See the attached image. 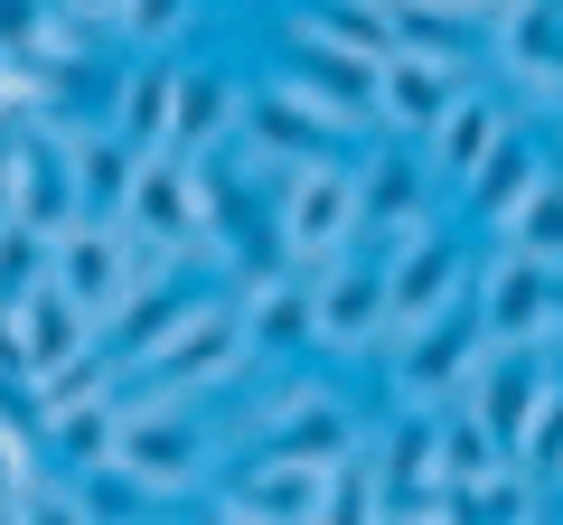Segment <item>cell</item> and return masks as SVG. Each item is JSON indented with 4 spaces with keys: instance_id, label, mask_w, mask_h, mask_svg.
<instances>
[{
    "instance_id": "6da1fadb",
    "label": "cell",
    "mask_w": 563,
    "mask_h": 525,
    "mask_svg": "<svg viewBox=\"0 0 563 525\" xmlns=\"http://www.w3.org/2000/svg\"><path fill=\"white\" fill-rule=\"evenodd\" d=\"M113 479L132 498H198L217 479V432L188 394L122 384V432H113Z\"/></svg>"
},
{
    "instance_id": "7a4b0ae2",
    "label": "cell",
    "mask_w": 563,
    "mask_h": 525,
    "mask_svg": "<svg viewBox=\"0 0 563 525\" xmlns=\"http://www.w3.org/2000/svg\"><path fill=\"white\" fill-rule=\"evenodd\" d=\"M366 235L357 216V160L347 150H320V160H291L273 179V262L282 272H320L329 254Z\"/></svg>"
},
{
    "instance_id": "3957f363",
    "label": "cell",
    "mask_w": 563,
    "mask_h": 525,
    "mask_svg": "<svg viewBox=\"0 0 563 525\" xmlns=\"http://www.w3.org/2000/svg\"><path fill=\"white\" fill-rule=\"evenodd\" d=\"M151 272H179V262L151 254L122 216H66L57 235H47V282L95 320V338H103V320L132 301V282H151Z\"/></svg>"
},
{
    "instance_id": "277c9868",
    "label": "cell",
    "mask_w": 563,
    "mask_h": 525,
    "mask_svg": "<svg viewBox=\"0 0 563 525\" xmlns=\"http://www.w3.org/2000/svg\"><path fill=\"white\" fill-rule=\"evenodd\" d=\"M470 310H479L488 347H536V357H563V272L517 244H488L470 262Z\"/></svg>"
},
{
    "instance_id": "5b68a950",
    "label": "cell",
    "mask_w": 563,
    "mask_h": 525,
    "mask_svg": "<svg viewBox=\"0 0 563 525\" xmlns=\"http://www.w3.org/2000/svg\"><path fill=\"white\" fill-rule=\"evenodd\" d=\"M122 225H132L151 254H169V262H198V254H217V235H207V188H198V160L188 150H141L132 160V188H122Z\"/></svg>"
},
{
    "instance_id": "8992f818",
    "label": "cell",
    "mask_w": 563,
    "mask_h": 525,
    "mask_svg": "<svg viewBox=\"0 0 563 525\" xmlns=\"http://www.w3.org/2000/svg\"><path fill=\"white\" fill-rule=\"evenodd\" d=\"M301 282H310V347L320 357H376L385 347V262L366 244L329 254Z\"/></svg>"
},
{
    "instance_id": "52a82bcc",
    "label": "cell",
    "mask_w": 563,
    "mask_h": 525,
    "mask_svg": "<svg viewBox=\"0 0 563 525\" xmlns=\"http://www.w3.org/2000/svg\"><path fill=\"white\" fill-rule=\"evenodd\" d=\"M395 404H461V384H470V366L488 357V338H479V310H470V291L451 310H432L422 328H404L395 347Z\"/></svg>"
},
{
    "instance_id": "ba28073f",
    "label": "cell",
    "mask_w": 563,
    "mask_h": 525,
    "mask_svg": "<svg viewBox=\"0 0 563 525\" xmlns=\"http://www.w3.org/2000/svg\"><path fill=\"white\" fill-rule=\"evenodd\" d=\"M282 85L310 103V113L339 132V142H366L376 132V57L366 47H339V38H291V66Z\"/></svg>"
},
{
    "instance_id": "9c48e42d",
    "label": "cell",
    "mask_w": 563,
    "mask_h": 525,
    "mask_svg": "<svg viewBox=\"0 0 563 525\" xmlns=\"http://www.w3.org/2000/svg\"><path fill=\"white\" fill-rule=\"evenodd\" d=\"M217 516H263V525L329 516V460H301V450L254 442V450H244V469L217 488Z\"/></svg>"
},
{
    "instance_id": "30bf717a",
    "label": "cell",
    "mask_w": 563,
    "mask_h": 525,
    "mask_svg": "<svg viewBox=\"0 0 563 525\" xmlns=\"http://www.w3.org/2000/svg\"><path fill=\"white\" fill-rule=\"evenodd\" d=\"M470 291V244L451 235V225H432L422 244H404L395 262H385V347L404 338V328H422L432 310H451Z\"/></svg>"
},
{
    "instance_id": "8fae6325",
    "label": "cell",
    "mask_w": 563,
    "mask_h": 525,
    "mask_svg": "<svg viewBox=\"0 0 563 525\" xmlns=\"http://www.w3.org/2000/svg\"><path fill=\"white\" fill-rule=\"evenodd\" d=\"M517 103H507V94H479V85H461V94H451L442 103V113H432V132H422V169H432V188H451V198H461V188H470V169H479L488 160V150H498L507 142V132H517Z\"/></svg>"
},
{
    "instance_id": "7c38bea8",
    "label": "cell",
    "mask_w": 563,
    "mask_h": 525,
    "mask_svg": "<svg viewBox=\"0 0 563 525\" xmlns=\"http://www.w3.org/2000/svg\"><path fill=\"white\" fill-rule=\"evenodd\" d=\"M461 85H470V66L422 57V47H385V57H376V132L422 142V132H432V113H442Z\"/></svg>"
},
{
    "instance_id": "4fadbf2b",
    "label": "cell",
    "mask_w": 563,
    "mask_h": 525,
    "mask_svg": "<svg viewBox=\"0 0 563 525\" xmlns=\"http://www.w3.org/2000/svg\"><path fill=\"white\" fill-rule=\"evenodd\" d=\"M244 122V85L225 76V66H169V150H188V160H207V150L235 142Z\"/></svg>"
},
{
    "instance_id": "5bb4252c",
    "label": "cell",
    "mask_w": 563,
    "mask_h": 525,
    "mask_svg": "<svg viewBox=\"0 0 563 525\" xmlns=\"http://www.w3.org/2000/svg\"><path fill=\"white\" fill-rule=\"evenodd\" d=\"M235 142H254L273 169H291V160H320V150H347L339 132H329L320 113H310L301 94L282 76H263V85H244V122H235Z\"/></svg>"
},
{
    "instance_id": "9a60e30c",
    "label": "cell",
    "mask_w": 563,
    "mask_h": 525,
    "mask_svg": "<svg viewBox=\"0 0 563 525\" xmlns=\"http://www.w3.org/2000/svg\"><path fill=\"white\" fill-rule=\"evenodd\" d=\"M0 328H10V347H20V384L95 347V320H85V310L66 301L57 282H38V291H29V301H10V310H0Z\"/></svg>"
},
{
    "instance_id": "2e32d148",
    "label": "cell",
    "mask_w": 563,
    "mask_h": 525,
    "mask_svg": "<svg viewBox=\"0 0 563 525\" xmlns=\"http://www.w3.org/2000/svg\"><path fill=\"white\" fill-rule=\"evenodd\" d=\"M113 432H122V384H103V394H76V404L38 413V450H47L57 469H76V479L113 469Z\"/></svg>"
},
{
    "instance_id": "e0dca14e",
    "label": "cell",
    "mask_w": 563,
    "mask_h": 525,
    "mask_svg": "<svg viewBox=\"0 0 563 525\" xmlns=\"http://www.w3.org/2000/svg\"><path fill=\"white\" fill-rule=\"evenodd\" d=\"M141 150L103 122H66V179H76V216H122V188H132Z\"/></svg>"
},
{
    "instance_id": "ac0fdd59",
    "label": "cell",
    "mask_w": 563,
    "mask_h": 525,
    "mask_svg": "<svg viewBox=\"0 0 563 525\" xmlns=\"http://www.w3.org/2000/svg\"><path fill=\"white\" fill-rule=\"evenodd\" d=\"M169 66H179L169 47H132L113 103H103V132H122L132 150H161V132H169Z\"/></svg>"
},
{
    "instance_id": "d6986e66",
    "label": "cell",
    "mask_w": 563,
    "mask_h": 525,
    "mask_svg": "<svg viewBox=\"0 0 563 525\" xmlns=\"http://www.w3.org/2000/svg\"><path fill=\"white\" fill-rule=\"evenodd\" d=\"M488 244H517V254H536V262L563 272V160H536V179H526L517 206L488 225Z\"/></svg>"
},
{
    "instance_id": "ffe728a7",
    "label": "cell",
    "mask_w": 563,
    "mask_h": 525,
    "mask_svg": "<svg viewBox=\"0 0 563 525\" xmlns=\"http://www.w3.org/2000/svg\"><path fill=\"white\" fill-rule=\"evenodd\" d=\"M536 160H544V150L526 142V122H517V132H507V142L488 150L479 169H470V188H461V216H470V225H498L507 206H517V188L536 179Z\"/></svg>"
},
{
    "instance_id": "44dd1931",
    "label": "cell",
    "mask_w": 563,
    "mask_h": 525,
    "mask_svg": "<svg viewBox=\"0 0 563 525\" xmlns=\"http://www.w3.org/2000/svg\"><path fill=\"white\" fill-rule=\"evenodd\" d=\"M507 460H517L526 479L554 498V479H563V366L536 384V404H526V423H517V442H507Z\"/></svg>"
},
{
    "instance_id": "7402d4cb",
    "label": "cell",
    "mask_w": 563,
    "mask_h": 525,
    "mask_svg": "<svg viewBox=\"0 0 563 525\" xmlns=\"http://www.w3.org/2000/svg\"><path fill=\"white\" fill-rule=\"evenodd\" d=\"M38 282H47V225L0 216V310H10V301H29Z\"/></svg>"
},
{
    "instance_id": "603a6c76",
    "label": "cell",
    "mask_w": 563,
    "mask_h": 525,
    "mask_svg": "<svg viewBox=\"0 0 563 525\" xmlns=\"http://www.w3.org/2000/svg\"><path fill=\"white\" fill-rule=\"evenodd\" d=\"M188 20H198V0H122V10H113V29L132 47H169Z\"/></svg>"
},
{
    "instance_id": "cb8c5ba5",
    "label": "cell",
    "mask_w": 563,
    "mask_h": 525,
    "mask_svg": "<svg viewBox=\"0 0 563 525\" xmlns=\"http://www.w3.org/2000/svg\"><path fill=\"white\" fill-rule=\"evenodd\" d=\"M404 10H422V20H442V29H470V38H479V29L498 20L507 0H404Z\"/></svg>"
},
{
    "instance_id": "d4e9b609",
    "label": "cell",
    "mask_w": 563,
    "mask_h": 525,
    "mask_svg": "<svg viewBox=\"0 0 563 525\" xmlns=\"http://www.w3.org/2000/svg\"><path fill=\"white\" fill-rule=\"evenodd\" d=\"M66 10H76V20H95V29H113V10H122V0H66Z\"/></svg>"
},
{
    "instance_id": "484cf974",
    "label": "cell",
    "mask_w": 563,
    "mask_h": 525,
    "mask_svg": "<svg viewBox=\"0 0 563 525\" xmlns=\"http://www.w3.org/2000/svg\"><path fill=\"white\" fill-rule=\"evenodd\" d=\"M554 488H563V479H554Z\"/></svg>"
}]
</instances>
